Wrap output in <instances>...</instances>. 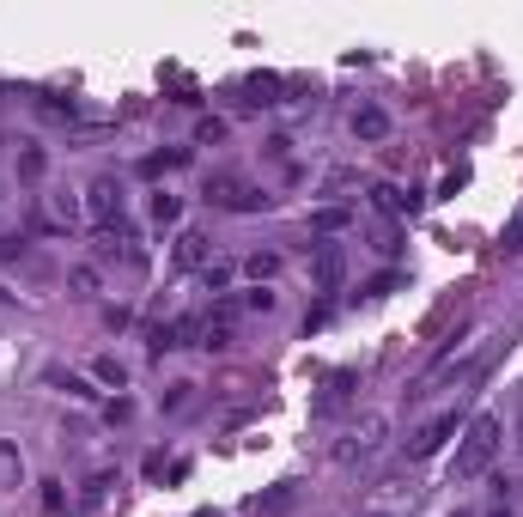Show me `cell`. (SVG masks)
<instances>
[{
    "label": "cell",
    "instance_id": "cell-1",
    "mask_svg": "<svg viewBox=\"0 0 523 517\" xmlns=\"http://www.w3.org/2000/svg\"><path fill=\"white\" fill-rule=\"evenodd\" d=\"M499 414H475L463 432H457V463H451V481H481L499 457Z\"/></svg>",
    "mask_w": 523,
    "mask_h": 517
},
{
    "label": "cell",
    "instance_id": "cell-2",
    "mask_svg": "<svg viewBox=\"0 0 523 517\" xmlns=\"http://www.w3.org/2000/svg\"><path fill=\"white\" fill-rule=\"evenodd\" d=\"M207 201L232 207V213H256V207H268V195L250 189V183H238V177H213V183H207Z\"/></svg>",
    "mask_w": 523,
    "mask_h": 517
},
{
    "label": "cell",
    "instance_id": "cell-3",
    "mask_svg": "<svg viewBox=\"0 0 523 517\" xmlns=\"http://www.w3.org/2000/svg\"><path fill=\"white\" fill-rule=\"evenodd\" d=\"M86 207H92V219L110 232V226H122V189H116V177H98L92 189H86Z\"/></svg>",
    "mask_w": 523,
    "mask_h": 517
},
{
    "label": "cell",
    "instance_id": "cell-4",
    "mask_svg": "<svg viewBox=\"0 0 523 517\" xmlns=\"http://www.w3.org/2000/svg\"><path fill=\"white\" fill-rule=\"evenodd\" d=\"M451 432H463V420H457V408L451 414H438V420H426L414 438H408V457H432L438 445H444V438H451Z\"/></svg>",
    "mask_w": 523,
    "mask_h": 517
},
{
    "label": "cell",
    "instance_id": "cell-5",
    "mask_svg": "<svg viewBox=\"0 0 523 517\" xmlns=\"http://www.w3.org/2000/svg\"><path fill=\"white\" fill-rule=\"evenodd\" d=\"M177 268H213V244H207V232H183L177 238Z\"/></svg>",
    "mask_w": 523,
    "mask_h": 517
},
{
    "label": "cell",
    "instance_id": "cell-6",
    "mask_svg": "<svg viewBox=\"0 0 523 517\" xmlns=\"http://www.w3.org/2000/svg\"><path fill=\"white\" fill-rule=\"evenodd\" d=\"M341 274H347L341 244H317V286H323V292H335V286H341Z\"/></svg>",
    "mask_w": 523,
    "mask_h": 517
},
{
    "label": "cell",
    "instance_id": "cell-7",
    "mask_svg": "<svg viewBox=\"0 0 523 517\" xmlns=\"http://www.w3.org/2000/svg\"><path fill=\"white\" fill-rule=\"evenodd\" d=\"M353 134H359V140H384V134H390V116H384L378 104H365V110H353Z\"/></svg>",
    "mask_w": 523,
    "mask_h": 517
},
{
    "label": "cell",
    "instance_id": "cell-8",
    "mask_svg": "<svg viewBox=\"0 0 523 517\" xmlns=\"http://www.w3.org/2000/svg\"><path fill=\"white\" fill-rule=\"evenodd\" d=\"M232 341H238V335H232V323H226V317H207V323H201V347H213V353H226Z\"/></svg>",
    "mask_w": 523,
    "mask_h": 517
},
{
    "label": "cell",
    "instance_id": "cell-9",
    "mask_svg": "<svg viewBox=\"0 0 523 517\" xmlns=\"http://www.w3.org/2000/svg\"><path fill=\"white\" fill-rule=\"evenodd\" d=\"M244 92H250L244 104H280V98H274V92H280V80H274V73H250V80H244Z\"/></svg>",
    "mask_w": 523,
    "mask_h": 517
},
{
    "label": "cell",
    "instance_id": "cell-10",
    "mask_svg": "<svg viewBox=\"0 0 523 517\" xmlns=\"http://www.w3.org/2000/svg\"><path fill=\"white\" fill-rule=\"evenodd\" d=\"M371 201H378L384 213H414V195H402L396 183H378V189H371Z\"/></svg>",
    "mask_w": 523,
    "mask_h": 517
},
{
    "label": "cell",
    "instance_id": "cell-11",
    "mask_svg": "<svg viewBox=\"0 0 523 517\" xmlns=\"http://www.w3.org/2000/svg\"><path fill=\"white\" fill-rule=\"evenodd\" d=\"M298 505V487H274L268 499H256V511H268V517H280V511H292Z\"/></svg>",
    "mask_w": 523,
    "mask_h": 517
},
{
    "label": "cell",
    "instance_id": "cell-12",
    "mask_svg": "<svg viewBox=\"0 0 523 517\" xmlns=\"http://www.w3.org/2000/svg\"><path fill=\"white\" fill-rule=\"evenodd\" d=\"M195 140H201V146H219V140H226V122H219V116H201V122H195Z\"/></svg>",
    "mask_w": 523,
    "mask_h": 517
},
{
    "label": "cell",
    "instance_id": "cell-13",
    "mask_svg": "<svg viewBox=\"0 0 523 517\" xmlns=\"http://www.w3.org/2000/svg\"><path fill=\"white\" fill-rule=\"evenodd\" d=\"M505 256H523V207L511 213V226H505Z\"/></svg>",
    "mask_w": 523,
    "mask_h": 517
},
{
    "label": "cell",
    "instance_id": "cell-14",
    "mask_svg": "<svg viewBox=\"0 0 523 517\" xmlns=\"http://www.w3.org/2000/svg\"><path fill=\"white\" fill-rule=\"evenodd\" d=\"M347 219H353L347 207H323V213H317V232H341V226H347Z\"/></svg>",
    "mask_w": 523,
    "mask_h": 517
},
{
    "label": "cell",
    "instance_id": "cell-15",
    "mask_svg": "<svg viewBox=\"0 0 523 517\" xmlns=\"http://www.w3.org/2000/svg\"><path fill=\"white\" fill-rule=\"evenodd\" d=\"M177 213H183V207H177V195H153V219H159V226H171Z\"/></svg>",
    "mask_w": 523,
    "mask_h": 517
},
{
    "label": "cell",
    "instance_id": "cell-16",
    "mask_svg": "<svg viewBox=\"0 0 523 517\" xmlns=\"http://www.w3.org/2000/svg\"><path fill=\"white\" fill-rule=\"evenodd\" d=\"M274 268H280V256H250V274L256 280H274Z\"/></svg>",
    "mask_w": 523,
    "mask_h": 517
},
{
    "label": "cell",
    "instance_id": "cell-17",
    "mask_svg": "<svg viewBox=\"0 0 523 517\" xmlns=\"http://www.w3.org/2000/svg\"><path fill=\"white\" fill-rule=\"evenodd\" d=\"M244 305H250V311H274V292H268V286H256V292H244Z\"/></svg>",
    "mask_w": 523,
    "mask_h": 517
},
{
    "label": "cell",
    "instance_id": "cell-18",
    "mask_svg": "<svg viewBox=\"0 0 523 517\" xmlns=\"http://www.w3.org/2000/svg\"><path fill=\"white\" fill-rule=\"evenodd\" d=\"M43 116H49V122H67V116H73V104H61V98H43Z\"/></svg>",
    "mask_w": 523,
    "mask_h": 517
},
{
    "label": "cell",
    "instance_id": "cell-19",
    "mask_svg": "<svg viewBox=\"0 0 523 517\" xmlns=\"http://www.w3.org/2000/svg\"><path fill=\"white\" fill-rule=\"evenodd\" d=\"M207 286H213V292H219V286H232V268H226V262H213V268H207Z\"/></svg>",
    "mask_w": 523,
    "mask_h": 517
},
{
    "label": "cell",
    "instance_id": "cell-20",
    "mask_svg": "<svg viewBox=\"0 0 523 517\" xmlns=\"http://www.w3.org/2000/svg\"><path fill=\"white\" fill-rule=\"evenodd\" d=\"M98 378H104V384H116V390H122V365H116V359H98Z\"/></svg>",
    "mask_w": 523,
    "mask_h": 517
},
{
    "label": "cell",
    "instance_id": "cell-21",
    "mask_svg": "<svg viewBox=\"0 0 523 517\" xmlns=\"http://www.w3.org/2000/svg\"><path fill=\"white\" fill-rule=\"evenodd\" d=\"M517 457H523V414H517Z\"/></svg>",
    "mask_w": 523,
    "mask_h": 517
},
{
    "label": "cell",
    "instance_id": "cell-22",
    "mask_svg": "<svg viewBox=\"0 0 523 517\" xmlns=\"http://www.w3.org/2000/svg\"><path fill=\"white\" fill-rule=\"evenodd\" d=\"M493 517H511V511H505V505H499V511H493Z\"/></svg>",
    "mask_w": 523,
    "mask_h": 517
},
{
    "label": "cell",
    "instance_id": "cell-23",
    "mask_svg": "<svg viewBox=\"0 0 523 517\" xmlns=\"http://www.w3.org/2000/svg\"><path fill=\"white\" fill-rule=\"evenodd\" d=\"M451 517H475V511H451Z\"/></svg>",
    "mask_w": 523,
    "mask_h": 517
},
{
    "label": "cell",
    "instance_id": "cell-24",
    "mask_svg": "<svg viewBox=\"0 0 523 517\" xmlns=\"http://www.w3.org/2000/svg\"><path fill=\"white\" fill-rule=\"evenodd\" d=\"M195 517H219V511H195Z\"/></svg>",
    "mask_w": 523,
    "mask_h": 517
},
{
    "label": "cell",
    "instance_id": "cell-25",
    "mask_svg": "<svg viewBox=\"0 0 523 517\" xmlns=\"http://www.w3.org/2000/svg\"><path fill=\"white\" fill-rule=\"evenodd\" d=\"M365 517H384V511H365Z\"/></svg>",
    "mask_w": 523,
    "mask_h": 517
}]
</instances>
